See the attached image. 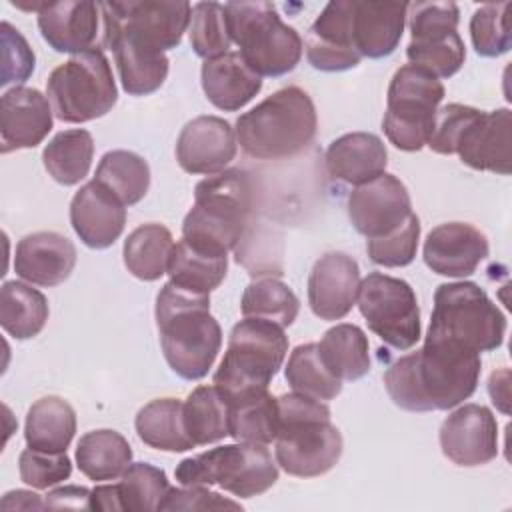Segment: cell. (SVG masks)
Segmentation results:
<instances>
[{"label":"cell","mask_w":512,"mask_h":512,"mask_svg":"<svg viewBox=\"0 0 512 512\" xmlns=\"http://www.w3.org/2000/svg\"><path fill=\"white\" fill-rule=\"evenodd\" d=\"M20 480L34 490H48L68 480L72 474V462L66 452H44L26 448L18 456Z\"/></svg>","instance_id":"obj_47"},{"label":"cell","mask_w":512,"mask_h":512,"mask_svg":"<svg viewBox=\"0 0 512 512\" xmlns=\"http://www.w3.org/2000/svg\"><path fill=\"white\" fill-rule=\"evenodd\" d=\"M240 310L244 318H262L286 328L296 320L300 300L282 280L258 276L244 288Z\"/></svg>","instance_id":"obj_38"},{"label":"cell","mask_w":512,"mask_h":512,"mask_svg":"<svg viewBox=\"0 0 512 512\" xmlns=\"http://www.w3.org/2000/svg\"><path fill=\"white\" fill-rule=\"evenodd\" d=\"M38 30L44 42L64 54H82L98 50V38L104 36L100 2H42L38 10Z\"/></svg>","instance_id":"obj_16"},{"label":"cell","mask_w":512,"mask_h":512,"mask_svg":"<svg viewBox=\"0 0 512 512\" xmlns=\"http://www.w3.org/2000/svg\"><path fill=\"white\" fill-rule=\"evenodd\" d=\"M2 510H44V500L30 490H10L2 498Z\"/></svg>","instance_id":"obj_54"},{"label":"cell","mask_w":512,"mask_h":512,"mask_svg":"<svg viewBox=\"0 0 512 512\" xmlns=\"http://www.w3.org/2000/svg\"><path fill=\"white\" fill-rule=\"evenodd\" d=\"M76 434V412L60 396L38 398L26 414L24 440L28 448L66 452Z\"/></svg>","instance_id":"obj_30"},{"label":"cell","mask_w":512,"mask_h":512,"mask_svg":"<svg viewBox=\"0 0 512 512\" xmlns=\"http://www.w3.org/2000/svg\"><path fill=\"white\" fill-rule=\"evenodd\" d=\"M460 10L454 2H412L408 4L406 22L410 40H432L456 32Z\"/></svg>","instance_id":"obj_48"},{"label":"cell","mask_w":512,"mask_h":512,"mask_svg":"<svg viewBox=\"0 0 512 512\" xmlns=\"http://www.w3.org/2000/svg\"><path fill=\"white\" fill-rule=\"evenodd\" d=\"M154 316L172 372L184 380L204 378L222 346V328L210 314V294L166 282L156 296Z\"/></svg>","instance_id":"obj_2"},{"label":"cell","mask_w":512,"mask_h":512,"mask_svg":"<svg viewBox=\"0 0 512 512\" xmlns=\"http://www.w3.org/2000/svg\"><path fill=\"white\" fill-rule=\"evenodd\" d=\"M242 510L240 502L208 490V486H180L166 492L158 510Z\"/></svg>","instance_id":"obj_51"},{"label":"cell","mask_w":512,"mask_h":512,"mask_svg":"<svg viewBox=\"0 0 512 512\" xmlns=\"http://www.w3.org/2000/svg\"><path fill=\"white\" fill-rule=\"evenodd\" d=\"M188 36L192 50L204 58H216L230 52V34L226 26L224 6L218 2H198L192 6Z\"/></svg>","instance_id":"obj_44"},{"label":"cell","mask_w":512,"mask_h":512,"mask_svg":"<svg viewBox=\"0 0 512 512\" xmlns=\"http://www.w3.org/2000/svg\"><path fill=\"white\" fill-rule=\"evenodd\" d=\"M406 56L412 66H418L440 80L454 76L462 68L466 60V46L460 34L452 32L432 40H410Z\"/></svg>","instance_id":"obj_45"},{"label":"cell","mask_w":512,"mask_h":512,"mask_svg":"<svg viewBox=\"0 0 512 512\" xmlns=\"http://www.w3.org/2000/svg\"><path fill=\"white\" fill-rule=\"evenodd\" d=\"M46 96L62 122L82 124L106 116L118 100V88L102 48L56 66L46 80Z\"/></svg>","instance_id":"obj_10"},{"label":"cell","mask_w":512,"mask_h":512,"mask_svg":"<svg viewBox=\"0 0 512 512\" xmlns=\"http://www.w3.org/2000/svg\"><path fill=\"white\" fill-rule=\"evenodd\" d=\"M90 508L92 510H122L120 502V492L118 484H100L92 490L90 498Z\"/></svg>","instance_id":"obj_55"},{"label":"cell","mask_w":512,"mask_h":512,"mask_svg":"<svg viewBox=\"0 0 512 512\" xmlns=\"http://www.w3.org/2000/svg\"><path fill=\"white\" fill-rule=\"evenodd\" d=\"M76 464L78 470L94 482L118 480L132 464V448L116 430H92L76 444Z\"/></svg>","instance_id":"obj_31"},{"label":"cell","mask_w":512,"mask_h":512,"mask_svg":"<svg viewBox=\"0 0 512 512\" xmlns=\"http://www.w3.org/2000/svg\"><path fill=\"white\" fill-rule=\"evenodd\" d=\"M134 428L138 438L162 452H188L196 448L184 424V402L176 398H156L144 404L136 418Z\"/></svg>","instance_id":"obj_29"},{"label":"cell","mask_w":512,"mask_h":512,"mask_svg":"<svg viewBox=\"0 0 512 512\" xmlns=\"http://www.w3.org/2000/svg\"><path fill=\"white\" fill-rule=\"evenodd\" d=\"M70 224L88 248L104 250L124 232L126 206L106 186L90 180L70 202Z\"/></svg>","instance_id":"obj_22"},{"label":"cell","mask_w":512,"mask_h":512,"mask_svg":"<svg viewBox=\"0 0 512 512\" xmlns=\"http://www.w3.org/2000/svg\"><path fill=\"white\" fill-rule=\"evenodd\" d=\"M418 240H420V218L412 212L390 234L366 240V252L376 266L402 268L416 258Z\"/></svg>","instance_id":"obj_46"},{"label":"cell","mask_w":512,"mask_h":512,"mask_svg":"<svg viewBox=\"0 0 512 512\" xmlns=\"http://www.w3.org/2000/svg\"><path fill=\"white\" fill-rule=\"evenodd\" d=\"M104 44L114 52L120 84L130 96L156 92L168 76V56L124 32H104Z\"/></svg>","instance_id":"obj_26"},{"label":"cell","mask_w":512,"mask_h":512,"mask_svg":"<svg viewBox=\"0 0 512 512\" xmlns=\"http://www.w3.org/2000/svg\"><path fill=\"white\" fill-rule=\"evenodd\" d=\"M430 336L452 338L474 352H492L502 346L506 316L476 282H448L434 292Z\"/></svg>","instance_id":"obj_9"},{"label":"cell","mask_w":512,"mask_h":512,"mask_svg":"<svg viewBox=\"0 0 512 512\" xmlns=\"http://www.w3.org/2000/svg\"><path fill=\"white\" fill-rule=\"evenodd\" d=\"M168 490L166 472L148 462H132L118 482L122 510L128 512L158 510Z\"/></svg>","instance_id":"obj_42"},{"label":"cell","mask_w":512,"mask_h":512,"mask_svg":"<svg viewBox=\"0 0 512 512\" xmlns=\"http://www.w3.org/2000/svg\"><path fill=\"white\" fill-rule=\"evenodd\" d=\"M184 424L196 446L228 436V402L216 386H198L184 400Z\"/></svg>","instance_id":"obj_41"},{"label":"cell","mask_w":512,"mask_h":512,"mask_svg":"<svg viewBox=\"0 0 512 512\" xmlns=\"http://www.w3.org/2000/svg\"><path fill=\"white\" fill-rule=\"evenodd\" d=\"M224 14L230 40L252 72L260 78H278L296 68L304 42L296 28L282 22L274 4L228 2Z\"/></svg>","instance_id":"obj_7"},{"label":"cell","mask_w":512,"mask_h":512,"mask_svg":"<svg viewBox=\"0 0 512 512\" xmlns=\"http://www.w3.org/2000/svg\"><path fill=\"white\" fill-rule=\"evenodd\" d=\"M236 150V132L220 116L192 118L176 140V160L188 174H218L234 160Z\"/></svg>","instance_id":"obj_17"},{"label":"cell","mask_w":512,"mask_h":512,"mask_svg":"<svg viewBox=\"0 0 512 512\" xmlns=\"http://www.w3.org/2000/svg\"><path fill=\"white\" fill-rule=\"evenodd\" d=\"M200 82L208 102L224 112L244 108L262 90V78L246 66L238 52L204 60Z\"/></svg>","instance_id":"obj_28"},{"label":"cell","mask_w":512,"mask_h":512,"mask_svg":"<svg viewBox=\"0 0 512 512\" xmlns=\"http://www.w3.org/2000/svg\"><path fill=\"white\" fill-rule=\"evenodd\" d=\"M94 180L106 186L124 206H134L150 188V166L136 152L110 150L100 158Z\"/></svg>","instance_id":"obj_36"},{"label":"cell","mask_w":512,"mask_h":512,"mask_svg":"<svg viewBox=\"0 0 512 512\" xmlns=\"http://www.w3.org/2000/svg\"><path fill=\"white\" fill-rule=\"evenodd\" d=\"M306 60L322 72H344L360 64L362 56L352 40V0H334L324 6L304 40Z\"/></svg>","instance_id":"obj_18"},{"label":"cell","mask_w":512,"mask_h":512,"mask_svg":"<svg viewBox=\"0 0 512 512\" xmlns=\"http://www.w3.org/2000/svg\"><path fill=\"white\" fill-rule=\"evenodd\" d=\"M356 302L368 328L390 348L410 350L420 340V306L406 280L370 272L360 280Z\"/></svg>","instance_id":"obj_12"},{"label":"cell","mask_w":512,"mask_h":512,"mask_svg":"<svg viewBox=\"0 0 512 512\" xmlns=\"http://www.w3.org/2000/svg\"><path fill=\"white\" fill-rule=\"evenodd\" d=\"M92 490L84 486H58L50 490L44 498V506L52 510H92L90 508Z\"/></svg>","instance_id":"obj_52"},{"label":"cell","mask_w":512,"mask_h":512,"mask_svg":"<svg viewBox=\"0 0 512 512\" xmlns=\"http://www.w3.org/2000/svg\"><path fill=\"white\" fill-rule=\"evenodd\" d=\"M172 250L174 238L170 230L158 222H148L134 228L124 240V266L134 278L154 282L168 272Z\"/></svg>","instance_id":"obj_33"},{"label":"cell","mask_w":512,"mask_h":512,"mask_svg":"<svg viewBox=\"0 0 512 512\" xmlns=\"http://www.w3.org/2000/svg\"><path fill=\"white\" fill-rule=\"evenodd\" d=\"M406 2L352 0V40L362 58L390 56L404 34Z\"/></svg>","instance_id":"obj_25"},{"label":"cell","mask_w":512,"mask_h":512,"mask_svg":"<svg viewBox=\"0 0 512 512\" xmlns=\"http://www.w3.org/2000/svg\"><path fill=\"white\" fill-rule=\"evenodd\" d=\"M316 106L300 86H284L236 120V140L256 160L300 154L316 136Z\"/></svg>","instance_id":"obj_5"},{"label":"cell","mask_w":512,"mask_h":512,"mask_svg":"<svg viewBox=\"0 0 512 512\" xmlns=\"http://www.w3.org/2000/svg\"><path fill=\"white\" fill-rule=\"evenodd\" d=\"M254 208V184L246 170L230 168L206 176L194 188V204L182 222V240L190 246L228 256L248 230Z\"/></svg>","instance_id":"obj_3"},{"label":"cell","mask_w":512,"mask_h":512,"mask_svg":"<svg viewBox=\"0 0 512 512\" xmlns=\"http://www.w3.org/2000/svg\"><path fill=\"white\" fill-rule=\"evenodd\" d=\"M94 158L92 134L84 128L58 132L42 150L46 172L62 186H74L90 172Z\"/></svg>","instance_id":"obj_35"},{"label":"cell","mask_w":512,"mask_h":512,"mask_svg":"<svg viewBox=\"0 0 512 512\" xmlns=\"http://www.w3.org/2000/svg\"><path fill=\"white\" fill-rule=\"evenodd\" d=\"M76 246L58 232H34L16 244L14 272L36 286H58L76 266Z\"/></svg>","instance_id":"obj_24"},{"label":"cell","mask_w":512,"mask_h":512,"mask_svg":"<svg viewBox=\"0 0 512 512\" xmlns=\"http://www.w3.org/2000/svg\"><path fill=\"white\" fill-rule=\"evenodd\" d=\"M510 2H492L474 10L470 18V38L476 54L498 58L512 48Z\"/></svg>","instance_id":"obj_43"},{"label":"cell","mask_w":512,"mask_h":512,"mask_svg":"<svg viewBox=\"0 0 512 512\" xmlns=\"http://www.w3.org/2000/svg\"><path fill=\"white\" fill-rule=\"evenodd\" d=\"M278 400L276 464L290 476L316 478L332 470L342 456V434L330 422V408L310 396L290 392Z\"/></svg>","instance_id":"obj_4"},{"label":"cell","mask_w":512,"mask_h":512,"mask_svg":"<svg viewBox=\"0 0 512 512\" xmlns=\"http://www.w3.org/2000/svg\"><path fill=\"white\" fill-rule=\"evenodd\" d=\"M100 4L104 32H124L160 52L176 48L182 42L192 14V6L184 0H128Z\"/></svg>","instance_id":"obj_13"},{"label":"cell","mask_w":512,"mask_h":512,"mask_svg":"<svg viewBox=\"0 0 512 512\" xmlns=\"http://www.w3.org/2000/svg\"><path fill=\"white\" fill-rule=\"evenodd\" d=\"M54 124L48 96L36 88L14 86L0 98V150H26L38 146Z\"/></svg>","instance_id":"obj_20"},{"label":"cell","mask_w":512,"mask_h":512,"mask_svg":"<svg viewBox=\"0 0 512 512\" xmlns=\"http://www.w3.org/2000/svg\"><path fill=\"white\" fill-rule=\"evenodd\" d=\"M410 214L412 200L408 188L388 172L356 186L348 196V218L354 230L368 240L390 234Z\"/></svg>","instance_id":"obj_14"},{"label":"cell","mask_w":512,"mask_h":512,"mask_svg":"<svg viewBox=\"0 0 512 512\" xmlns=\"http://www.w3.org/2000/svg\"><path fill=\"white\" fill-rule=\"evenodd\" d=\"M50 308L46 296L26 282L8 280L0 288V324L16 340H28L42 332Z\"/></svg>","instance_id":"obj_34"},{"label":"cell","mask_w":512,"mask_h":512,"mask_svg":"<svg viewBox=\"0 0 512 512\" xmlns=\"http://www.w3.org/2000/svg\"><path fill=\"white\" fill-rule=\"evenodd\" d=\"M226 270L228 256L202 252L180 238V242L174 244L166 274L176 286L192 292L210 294L222 284V280L226 278Z\"/></svg>","instance_id":"obj_37"},{"label":"cell","mask_w":512,"mask_h":512,"mask_svg":"<svg viewBox=\"0 0 512 512\" xmlns=\"http://www.w3.org/2000/svg\"><path fill=\"white\" fill-rule=\"evenodd\" d=\"M286 354L288 336L282 326L262 318H244L230 330L212 384L228 404L264 394Z\"/></svg>","instance_id":"obj_6"},{"label":"cell","mask_w":512,"mask_h":512,"mask_svg":"<svg viewBox=\"0 0 512 512\" xmlns=\"http://www.w3.org/2000/svg\"><path fill=\"white\" fill-rule=\"evenodd\" d=\"M442 454L456 466H484L498 456V424L490 408L462 404L440 426Z\"/></svg>","instance_id":"obj_15"},{"label":"cell","mask_w":512,"mask_h":512,"mask_svg":"<svg viewBox=\"0 0 512 512\" xmlns=\"http://www.w3.org/2000/svg\"><path fill=\"white\" fill-rule=\"evenodd\" d=\"M358 286V262L344 252H326L308 276L310 310L320 320H342L356 304Z\"/></svg>","instance_id":"obj_21"},{"label":"cell","mask_w":512,"mask_h":512,"mask_svg":"<svg viewBox=\"0 0 512 512\" xmlns=\"http://www.w3.org/2000/svg\"><path fill=\"white\" fill-rule=\"evenodd\" d=\"M488 238L468 222H444L432 228L424 240V264L448 278H466L488 256Z\"/></svg>","instance_id":"obj_19"},{"label":"cell","mask_w":512,"mask_h":512,"mask_svg":"<svg viewBox=\"0 0 512 512\" xmlns=\"http://www.w3.org/2000/svg\"><path fill=\"white\" fill-rule=\"evenodd\" d=\"M480 114L482 110L474 106L458 104V102L438 108L426 146L436 154H444V156L456 154L462 134L474 120H478Z\"/></svg>","instance_id":"obj_49"},{"label":"cell","mask_w":512,"mask_h":512,"mask_svg":"<svg viewBox=\"0 0 512 512\" xmlns=\"http://www.w3.org/2000/svg\"><path fill=\"white\" fill-rule=\"evenodd\" d=\"M324 366L338 380H360L370 370V344L364 330L356 324H336L318 342Z\"/></svg>","instance_id":"obj_32"},{"label":"cell","mask_w":512,"mask_h":512,"mask_svg":"<svg viewBox=\"0 0 512 512\" xmlns=\"http://www.w3.org/2000/svg\"><path fill=\"white\" fill-rule=\"evenodd\" d=\"M324 162L332 178L360 186L386 172L388 150L372 132H350L330 142Z\"/></svg>","instance_id":"obj_27"},{"label":"cell","mask_w":512,"mask_h":512,"mask_svg":"<svg viewBox=\"0 0 512 512\" xmlns=\"http://www.w3.org/2000/svg\"><path fill=\"white\" fill-rule=\"evenodd\" d=\"M456 154L462 164L480 172H512V114L508 108L482 112L462 134Z\"/></svg>","instance_id":"obj_23"},{"label":"cell","mask_w":512,"mask_h":512,"mask_svg":"<svg viewBox=\"0 0 512 512\" xmlns=\"http://www.w3.org/2000/svg\"><path fill=\"white\" fill-rule=\"evenodd\" d=\"M480 372L478 352L452 338L426 334L420 350L400 356L386 368L384 386L402 410H450L476 392Z\"/></svg>","instance_id":"obj_1"},{"label":"cell","mask_w":512,"mask_h":512,"mask_svg":"<svg viewBox=\"0 0 512 512\" xmlns=\"http://www.w3.org/2000/svg\"><path fill=\"white\" fill-rule=\"evenodd\" d=\"M182 486H220L238 498H254L278 480V464L266 444L234 442L184 458L176 470Z\"/></svg>","instance_id":"obj_8"},{"label":"cell","mask_w":512,"mask_h":512,"mask_svg":"<svg viewBox=\"0 0 512 512\" xmlns=\"http://www.w3.org/2000/svg\"><path fill=\"white\" fill-rule=\"evenodd\" d=\"M284 376L292 392L320 402L332 400L342 392V380L330 374V370L324 366L316 342L300 344L290 352Z\"/></svg>","instance_id":"obj_39"},{"label":"cell","mask_w":512,"mask_h":512,"mask_svg":"<svg viewBox=\"0 0 512 512\" xmlns=\"http://www.w3.org/2000/svg\"><path fill=\"white\" fill-rule=\"evenodd\" d=\"M2 78L0 84H22L34 72V52L22 32L10 22H2Z\"/></svg>","instance_id":"obj_50"},{"label":"cell","mask_w":512,"mask_h":512,"mask_svg":"<svg viewBox=\"0 0 512 512\" xmlns=\"http://www.w3.org/2000/svg\"><path fill=\"white\" fill-rule=\"evenodd\" d=\"M444 94V84L436 76L412 64L400 66L390 80L382 118L388 142L404 152L422 150Z\"/></svg>","instance_id":"obj_11"},{"label":"cell","mask_w":512,"mask_h":512,"mask_svg":"<svg viewBox=\"0 0 512 512\" xmlns=\"http://www.w3.org/2000/svg\"><path fill=\"white\" fill-rule=\"evenodd\" d=\"M278 426V400L270 392L228 404V436L236 442L272 444Z\"/></svg>","instance_id":"obj_40"},{"label":"cell","mask_w":512,"mask_h":512,"mask_svg":"<svg viewBox=\"0 0 512 512\" xmlns=\"http://www.w3.org/2000/svg\"><path fill=\"white\" fill-rule=\"evenodd\" d=\"M488 394H490L494 406L502 414L510 412V372H508V368H502V370L490 374Z\"/></svg>","instance_id":"obj_53"}]
</instances>
